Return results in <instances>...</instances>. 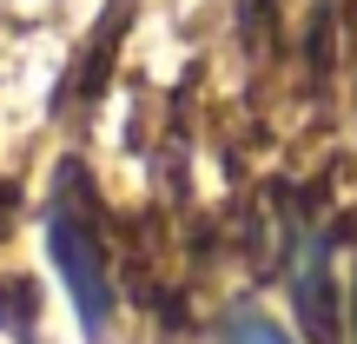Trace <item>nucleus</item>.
<instances>
[{
	"mask_svg": "<svg viewBox=\"0 0 357 344\" xmlns=\"http://www.w3.org/2000/svg\"><path fill=\"white\" fill-rule=\"evenodd\" d=\"M79 179H86L79 166H60V205L47 218V252H53V271H60L73 311H79V331L106 338V324H113V271H106L100 232H93V199Z\"/></svg>",
	"mask_w": 357,
	"mask_h": 344,
	"instance_id": "obj_1",
	"label": "nucleus"
},
{
	"mask_svg": "<svg viewBox=\"0 0 357 344\" xmlns=\"http://www.w3.org/2000/svg\"><path fill=\"white\" fill-rule=\"evenodd\" d=\"M291 305H298V324L318 344H337L344 318H337V278H331V265H324V252H311L305 265L291 271Z\"/></svg>",
	"mask_w": 357,
	"mask_h": 344,
	"instance_id": "obj_2",
	"label": "nucleus"
},
{
	"mask_svg": "<svg viewBox=\"0 0 357 344\" xmlns=\"http://www.w3.org/2000/svg\"><path fill=\"white\" fill-rule=\"evenodd\" d=\"M0 331L20 338V344H40V298H33V278H0Z\"/></svg>",
	"mask_w": 357,
	"mask_h": 344,
	"instance_id": "obj_3",
	"label": "nucleus"
},
{
	"mask_svg": "<svg viewBox=\"0 0 357 344\" xmlns=\"http://www.w3.org/2000/svg\"><path fill=\"white\" fill-rule=\"evenodd\" d=\"M218 344H291V338H284L265 311H231V318L218 324Z\"/></svg>",
	"mask_w": 357,
	"mask_h": 344,
	"instance_id": "obj_4",
	"label": "nucleus"
},
{
	"mask_svg": "<svg viewBox=\"0 0 357 344\" xmlns=\"http://www.w3.org/2000/svg\"><path fill=\"white\" fill-rule=\"evenodd\" d=\"M351 338H357V265H351Z\"/></svg>",
	"mask_w": 357,
	"mask_h": 344,
	"instance_id": "obj_5",
	"label": "nucleus"
}]
</instances>
